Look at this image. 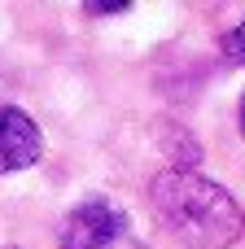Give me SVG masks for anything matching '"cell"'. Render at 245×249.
Here are the masks:
<instances>
[{
  "label": "cell",
  "instance_id": "6da1fadb",
  "mask_svg": "<svg viewBox=\"0 0 245 249\" xmlns=\"http://www.w3.org/2000/svg\"><path fill=\"white\" fill-rule=\"evenodd\" d=\"M149 206L175 241L193 249H228L245 232L237 197L197 171H162L149 184Z\"/></svg>",
  "mask_w": 245,
  "mask_h": 249
},
{
  "label": "cell",
  "instance_id": "7a4b0ae2",
  "mask_svg": "<svg viewBox=\"0 0 245 249\" xmlns=\"http://www.w3.org/2000/svg\"><path fill=\"white\" fill-rule=\"evenodd\" d=\"M118 232H123V214L105 197H92L61 219V249H105L114 245Z\"/></svg>",
  "mask_w": 245,
  "mask_h": 249
},
{
  "label": "cell",
  "instance_id": "3957f363",
  "mask_svg": "<svg viewBox=\"0 0 245 249\" xmlns=\"http://www.w3.org/2000/svg\"><path fill=\"white\" fill-rule=\"evenodd\" d=\"M39 127L13 105H0V171H26L39 162Z\"/></svg>",
  "mask_w": 245,
  "mask_h": 249
},
{
  "label": "cell",
  "instance_id": "277c9868",
  "mask_svg": "<svg viewBox=\"0 0 245 249\" xmlns=\"http://www.w3.org/2000/svg\"><path fill=\"white\" fill-rule=\"evenodd\" d=\"M224 53H228V61H237V66H245V18L224 35Z\"/></svg>",
  "mask_w": 245,
  "mask_h": 249
},
{
  "label": "cell",
  "instance_id": "5b68a950",
  "mask_svg": "<svg viewBox=\"0 0 245 249\" xmlns=\"http://www.w3.org/2000/svg\"><path fill=\"white\" fill-rule=\"evenodd\" d=\"M123 9H127V0H105V4L96 0V4H88V13H123Z\"/></svg>",
  "mask_w": 245,
  "mask_h": 249
},
{
  "label": "cell",
  "instance_id": "8992f818",
  "mask_svg": "<svg viewBox=\"0 0 245 249\" xmlns=\"http://www.w3.org/2000/svg\"><path fill=\"white\" fill-rule=\"evenodd\" d=\"M241 131H245V96H241Z\"/></svg>",
  "mask_w": 245,
  "mask_h": 249
}]
</instances>
